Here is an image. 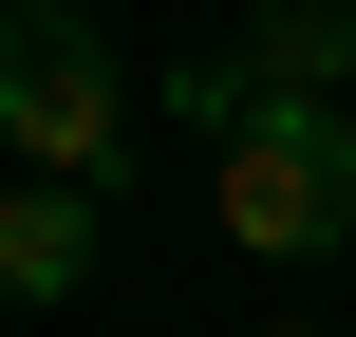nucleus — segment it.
I'll list each match as a JSON object with an SVG mask.
<instances>
[{
    "label": "nucleus",
    "mask_w": 356,
    "mask_h": 337,
    "mask_svg": "<svg viewBox=\"0 0 356 337\" xmlns=\"http://www.w3.org/2000/svg\"><path fill=\"white\" fill-rule=\"evenodd\" d=\"M207 206L244 263H338L356 244V113L338 94H244L225 150H207Z\"/></svg>",
    "instance_id": "f257e3e1"
},
{
    "label": "nucleus",
    "mask_w": 356,
    "mask_h": 337,
    "mask_svg": "<svg viewBox=\"0 0 356 337\" xmlns=\"http://www.w3.org/2000/svg\"><path fill=\"white\" fill-rule=\"evenodd\" d=\"M0 150L56 169V188H131V75L75 0H19L0 19Z\"/></svg>",
    "instance_id": "f03ea898"
},
{
    "label": "nucleus",
    "mask_w": 356,
    "mask_h": 337,
    "mask_svg": "<svg viewBox=\"0 0 356 337\" xmlns=\"http://www.w3.org/2000/svg\"><path fill=\"white\" fill-rule=\"evenodd\" d=\"M75 281H94V188L19 169L0 188V300H75Z\"/></svg>",
    "instance_id": "7ed1b4c3"
},
{
    "label": "nucleus",
    "mask_w": 356,
    "mask_h": 337,
    "mask_svg": "<svg viewBox=\"0 0 356 337\" xmlns=\"http://www.w3.org/2000/svg\"><path fill=\"white\" fill-rule=\"evenodd\" d=\"M356 75V0H263L244 19V94H338Z\"/></svg>",
    "instance_id": "20e7f679"
},
{
    "label": "nucleus",
    "mask_w": 356,
    "mask_h": 337,
    "mask_svg": "<svg viewBox=\"0 0 356 337\" xmlns=\"http://www.w3.org/2000/svg\"><path fill=\"white\" fill-rule=\"evenodd\" d=\"M263 337H338V319H263Z\"/></svg>",
    "instance_id": "39448f33"
},
{
    "label": "nucleus",
    "mask_w": 356,
    "mask_h": 337,
    "mask_svg": "<svg viewBox=\"0 0 356 337\" xmlns=\"http://www.w3.org/2000/svg\"><path fill=\"white\" fill-rule=\"evenodd\" d=\"M0 19H19V0H0Z\"/></svg>",
    "instance_id": "423d86ee"
}]
</instances>
